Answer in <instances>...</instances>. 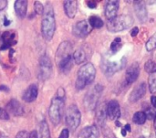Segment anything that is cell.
I'll use <instances>...</instances> for the list:
<instances>
[{"label":"cell","mask_w":156,"mask_h":138,"mask_svg":"<svg viewBox=\"0 0 156 138\" xmlns=\"http://www.w3.org/2000/svg\"><path fill=\"white\" fill-rule=\"evenodd\" d=\"M4 20H5V21H4V25H5V26H8V25L10 24V20H8L6 17H5Z\"/></svg>","instance_id":"42"},{"label":"cell","mask_w":156,"mask_h":138,"mask_svg":"<svg viewBox=\"0 0 156 138\" xmlns=\"http://www.w3.org/2000/svg\"><path fill=\"white\" fill-rule=\"evenodd\" d=\"M29 138H38L37 131H32V132L29 134Z\"/></svg>","instance_id":"39"},{"label":"cell","mask_w":156,"mask_h":138,"mask_svg":"<svg viewBox=\"0 0 156 138\" xmlns=\"http://www.w3.org/2000/svg\"><path fill=\"white\" fill-rule=\"evenodd\" d=\"M96 76V69L93 64L86 63L78 71L77 80H76V89L82 90L87 85L90 84Z\"/></svg>","instance_id":"3"},{"label":"cell","mask_w":156,"mask_h":138,"mask_svg":"<svg viewBox=\"0 0 156 138\" xmlns=\"http://www.w3.org/2000/svg\"><path fill=\"white\" fill-rule=\"evenodd\" d=\"M119 6H120V3L117 0H111L107 2L105 6V16L109 20L116 16Z\"/></svg>","instance_id":"15"},{"label":"cell","mask_w":156,"mask_h":138,"mask_svg":"<svg viewBox=\"0 0 156 138\" xmlns=\"http://www.w3.org/2000/svg\"><path fill=\"white\" fill-rule=\"evenodd\" d=\"M103 91V87L100 84L96 85L92 90H90L85 97V104L86 107H88L90 110H93L95 109V107L98 105V101Z\"/></svg>","instance_id":"7"},{"label":"cell","mask_w":156,"mask_h":138,"mask_svg":"<svg viewBox=\"0 0 156 138\" xmlns=\"http://www.w3.org/2000/svg\"><path fill=\"white\" fill-rule=\"evenodd\" d=\"M9 118V114L6 113V111H5L4 109L0 108V119L2 120H7Z\"/></svg>","instance_id":"33"},{"label":"cell","mask_w":156,"mask_h":138,"mask_svg":"<svg viewBox=\"0 0 156 138\" xmlns=\"http://www.w3.org/2000/svg\"><path fill=\"white\" fill-rule=\"evenodd\" d=\"M133 24V18L129 15H121L116 16L114 18L111 19L107 23V28L109 31L115 33L125 30L132 27Z\"/></svg>","instance_id":"4"},{"label":"cell","mask_w":156,"mask_h":138,"mask_svg":"<svg viewBox=\"0 0 156 138\" xmlns=\"http://www.w3.org/2000/svg\"><path fill=\"white\" fill-rule=\"evenodd\" d=\"M2 90H5V92H8V88L5 87V86H1L0 87V91H2Z\"/></svg>","instance_id":"43"},{"label":"cell","mask_w":156,"mask_h":138,"mask_svg":"<svg viewBox=\"0 0 156 138\" xmlns=\"http://www.w3.org/2000/svg\"><path fill=\"white\" fill-rule=\"evenodd\" d=\"M146 93V85L144 82H141L139 83L133 90V92L131 93L130 94V97H129V100L131 103H135V102H138L139 100H141L144 94Z\"/></svg>","instance_id":"13"},{"label":"cell","mask_w":156,"mask_h":138,"mask_svg":"<svg viewBox=\"0 0 156 138\" xmlns=\"http://www.w3.org/2000/svg\"><path fill=\"white\" fill-rule=\"evenodd\" d=\"M140 138H145V137H144V136H141V137H140Z\"/></svg>","instance_id":"47"},{"label":"cell","mask_w":156,"mask_h":138,"mask_svg":"<svg viewBox=\"0 0 156 138\" xmlns=\"http://www.w3.org/2000/svg\"><path fill=\"white\" fill-rule=\"evenodd\" d=\"M121 42H122V38H116L112 42V44H111V50H112V52L113 54L117 53V52L121 49V48H122Z\"/></svg>","instance_id":"26"},{"label":"cell","mask_w":156,"mask_h":138,"mask_svg":"<svg viewBox=\"0 0 156 138\" xmlns=\"http://www.w3.org/2000/svg\"><path fill=\"white\" fill-rule=\"evenodd\" d=\"M15 138H29V134L27 131H20Z\"/></svg>","instance_id":"34"},{"label":"cell","mask_w":156,"mask_h":138,"mask_svg":"<svg viewBox=\"0 0 156 138\" xmlns=\"http://www.w3.org/2000/svg\"><path fill=\"white\" fill-rule=\"evenodd\" d=\"M72 56H73V60L77 64H81L87 60V54H86L85 50L80 48L76 49L74 51V53L72 54Z\"/></svg>","instance_id":"22"},{"label":"cell","mask_w":156,"mask_h":138,"mask_svg":"<svg viewBox=\"0 0 156 138\" xmlns=\"http://www.w3.org/2000/svg\"><path fill=\"white\" fill-rule=\"evenodd\" d=\"M1 41L2 45L0 47V49H7L10 47L14 46L16 44V32L13 30L9 31H5L1 35Z\"/></svg>","instance_id":"10"},{"label":"cell","mask_w":156,"mask_h":138,"mask_svg":"<svg viewBox=\"0 0 156 138\" xmlns=\"http://www.w3.org/2000/svg\"><path fill=\"white\" fill-rule=\"evenodd\" d=\"M40 138H50L49 135V129L47 122L44 120L40 124Z\"/></svg>","instance_id":"25"},{"label":"cell","mask_w":156,"mask_h":138,"mask_svg":"<svg viewBox=\"0 0 156 138\" xmlns=\"http://www.w3.org/2000/svg\"><path fill=\"white\" fill-rule=\"evenodd\" d=\"M69 129H63L59 135L58 138H69Z\"/></svg>","instance_id":"35"},{"label":"cell","mask_w":156,"mask_h":138,"mask_svg":"<svg viewBox=\"0 0 156 138\" xmlns=\"http://www.w3.org/2000/svg\"><path fill=\"white\" fill-rule=\"evenodd\" d=\"M87 5H88V6L90 7V8H95V7L97 6V4H96L94 1H88V2H87Z\"/></svg>","instance_id":"37"},{"label":"cell","mask_w":156,"mask_h":138,"mask_svg":"<svg viewBox=\"0 0 156 138\" xmlns=\"http://www.w3.org/2000/svg\"><path fill=\"white\" fill-rule=\"evenodd\" d=\"M107 115L111 120L114 121L121 117V107L117 101L112 100L107 103Z\"/></svg>","instance_id":"11"},{"label":"cell","mask_w":156,"mask_h":138,"mask_svg":"<svg viewBox=\"0 0 156 138\" xmlns=\"http://www.w3.org/2000/svg\"><path fill=\"white\" fill-rule=\"evenodd\" d=\"M64 105H65V92L63 88H58L56 94L51 100L49 110H48L49 118L54 125H57L60 123L64 114Z\"/></svg>","instance_id":"1"},{"label":"cell","mask_w":156,"mask_h":138,"mask_svg":"<svg viewBox=\"0 0 156 138\" xmlns=\"http://www.w3.org/2000/svg\"><path fill=\"white\" fill-rule=\"evenodd\" d=\"M99 137V129L96 125L86 126L84 127L80 134L78 138H98Z\"/></svg>","instance_id":"18"},{"label":"cell","mask_w":156,"mask_h":138,"mask_svg":"<svg viewBox=\"0 0 156 138\" xmlns=\"http://www.w3.org/2000/svg\"><path fill=\"white\" fill-rule=\"evenodd\" d=\"M139 74H140V65L138 62H134L126 71L125 79H126L127 84L133 83L138 79Z\"/></svg>","instance_id":"12"},{"label":"cell","mask_w":156,"mask_h":138,"mask_svg":"<svg viewBox=\"0 0 156 138\" xmlns=\"http://www.w3.org/2000/svg\"><path fill=\"white\" fill-rule=\"evenodd\" d=\"M122 136H126V131L124 130V128H123V129H122Z\"/></svg>","instance_id":"44"},{"label":"cell","mask_w":156,"mask_h":138,"mask_svg":"<svg viewBox=\"0 0 156 138\" xmlns=\"http://www.w3.org/2000/svg\"><path fill=\"white\" fill-rule=\"evenodd\" d=\"M102 135L104 138H117L114 133L106 125H102Z\"/></svg>","instance_id":"30"},{"label":"cell","mask_w":156,"mask_h":138,"mask_svg":"<svg viewBox=\"0 0 156 138\" xmlns=\"http://www.w3.org/2000/svg\"><path fill=\"white\" fill-rule=\"evenodd\" d=\"M151 103H152V105L156 108V96H152L151 98Z\"/></svg>","instance_id":"40"},{"label":"cell","mask_w":156,"mask_h":138,"mask_svg":"<svg viewBox=\"0 0 156 138\" xmlns=\"http://www.w3.org/2000/svg\"><path fill=\"white\" fill-rule=\"evenodd\" d=\"M124 130H125L126 132H131V131H132L131 125H126L124 126Z\"/></svg>","instance_id":"41"},{"label":"cell","mask_w":156,"mask_h":138,"mask_svg":"<svg viewBox=\"0 0 156 138\" xmlns=\"http://www.w3.org/2000/svg\"><path fill=\"white\" fill-rule=\"evenodd\" d=\"M34 9H35V12L37 15H42L43 12H44V5L39 1H35V3H34Z\"/></svg>","instance_id":"31"},{"label":"cell","mask_w":156,"mask_h":138,"mask_svg":"<svg viewBox=\"0 0 156 138\" xmlns=\"http://www.w3.org/2000/svg\"><path fill=\"white\" fill-rule=\"evenodd\" d=\"M0 39H1V35H0Z\"/></svg>","instance_id":"48"},{"label":"cell","mask_w":156,"mask_h":138,"mask_svg":"<svg viewBox=\"0 0 156 138\" xmlns=\"http://www.w3.org/2000/svg\"><path fill=\"white\" fill-rule=\"evenodd\" d=\"M107 104L106 103H102L98 105L96 111V120L102 126L104 125L105 120L107 118Z\"/></svg>","instance_id":"19"},{"label":"cell","mask_w":156,"mask_h":138,"mask_svg":"<svg viewBox=\"0 0 156 138\" xmlns=\"http://www.w3.org/2000/svg\"><path fill=\"white\" fill-rule=\"evenodd\" d=\"M37 94H38V88L37 84H31L24 92L22 98L26 103H32L37 99Z\"/></svg>","instance_id":"16"},{"label":"cell","mask_w":156,"mask_h":138,"mask_svg":"<svg viewBox=\"0 0 156 138\" xmlns=\"http://www.w3.org/2000/svg\"><path fill=\"white\" fill-rule=\"evenodd\" d=\"M144 69L145 71L150 74L156 73V62L154 60H147L144 64Z\"/></svg>","instance_id":"27"},{"label":"cell","mask_w":156,"mask_h":138,"mask_svg":"<svg viewBox=\"0 0 156 138\" xmlns=\"http://www.w3.org/2000/svg\"><path fill=\"white\" fill-rule=\"evenodd\" d=\"M6 113L14 116H20L24 114V108L16 100H11L6 104Z\"/></svg>","instance_id":"14"},{"label":"cell","mask_w":156,"mask_h":138,"mask_svg":"<svg viewBox=\"0 0 156 138\" xmlns=\"http://www.w3.org/2000/svg\"><path fill=\"white\" fill-rule=\"evenodd\" d=\"M134 9L137 17L141 22H145L147 20V9L143 1L134 2Z\"/></svg>","instance_id":"17"},{"label":"cell","mask_w":156,"mask_h":138,"mask_svg":"<svg viewBox=\"0 0 156 138\" xmlns=\"http://www.w3.org/2000/svg\"><path fill=\"white\" fill-rule=\"evenodd\" d=\"M154 131H155V134H156V116H155V118H154Z\"/></svg>","instance_id":"45"},{"label":"cell","mask_w":156,"mask_h":138,"mask_svg":"<svg viewBox=\"0 0 156 138\" xmlns=\"http://www.w3.org/2000/svg\"><path fill=\"white\" fill-rule=\"evenodd\" d=\"M138 32H139V28H138L137 27H133V28L132 29V31H131V35H132V37H135V36H137Z\"/></svg>","instance_id":"36"},{"label":"cell","mask_w":156,"mask_h":138,"mask_svg":"<svg viewBox=\"0 0 156 138\" xmlns=\"http://www.w3.org/2000/svg\"><path fill=\"white\" fill-rule=\"evenodd\" d=\"M6 5H7V1H5V0L0 1V11L3 10V9L6 6Z\"/></svg>","instance_id":"38"},{"label":"cell","mask_w":156,"mask_h":138,"mask_svg":"<svg viewBox=\"0 0 156 138\" xmlns=\"http://www.w3.org/2000/svg\"><path fill=\"white\" fill-rule=\"evenodd\" d=\"M156 49V32L149 38L146 42V49L148 51H152Z\"/></svg>","instance_id":"29"},{"label":"cell","mask_w":156,"mask_h":138,"mask_svg":"<svg viewBox=\"0 0 156 138\" xmlns=\"http://www.w3.org/2000/svg\"><path fill=\"white\" fill-rule=\"evenodd\" d=\"M89 24L90 25L91 27H95V28H101L103 27L104 25V22L103 20L97 16H91L90 18H89Z\"/></svg>","instance_id":"23"},{"label":"cell","mask_w":156,"mask_h":138,"mask_svg":"<svg viewBox=\"0 0 156 138\" xmlns=\"http://www.w3.org/2000/svg\"><path fill=\"white\" fill-rule=\"evenodd\" d=\"M148 83H149V90L152 93H156V73L150 74L149 79H148Z\"/></svg>","instance_id":"28"},{"label":"cell","mask_w":156,"mask_h":138,"mask_svg":"<svg viewBox=\"0 0 156 138\" xmlns=\"http://www.w3.org/2000/svg\"><path fill=\"white\" fill-rule=\"evenodd\" d=\"M145 115H146V118H148L150 120H154L156 116V112H154L152 108H148L145 112Z\"/></svg>","instance_id":"32"},{"label":"cell","mask_w":156,"mask_h":138,"mask_svg":"<svg viewBox=\"0 0 156 138\" xmlns=\"http://www.w3.org/2000/svg\"><path fill=\"white\" fill-rule=\"evenodd\" d=\"M126 58L122 57V59H120L119 60H103L102 63H101V68L103 72L108 75L111 76L114 73H116L117 71L122 70L125 66H126Z\"/></svg>","instance_id":"6"},{"label":"cell","mask_w":156,"mask_h":138,"mask_svg":"<svg viewBox=\"0 0 156 138\" xmlns=\"http://www.w3.org/2000/svg\"><path fill=\"white\" fill-rule=\"evenodd\" d=\"M0 138H6L4 135H0Z\"/></svg>","instance_id":"46"},{"label":"cell","mask_w":156,"mask_h":138,"mask_svg":"<svg viewBox=\"0 0 156 138\" xmlns=\"http://www.w3.org/2000/svg\"><path fill=\"white\" fill-rule=\"evenodd\" d=\"M147 120L145 113L144 112H137L134 114L133 117V123L137 124V125H144L145 123V121Z\"/></svg>","instance_id":"24"},{"label":"cell","mask_w":156,"mask_h":138,"mask_svg":"<svg viewBox=\"0 0 156 138\" xmlns=\"http://www.w3.org/2000/svg\"><path fill=\"white\" fill-rule=\"evenodd\" d=\"M77 1L75 0H68V1H64V10L66 15L68 16V17L69 18H73L77 13Z\"/></svg>","instance_id":"20"},{"label":"cell","mask_w":156,"mask_h":138,"mask_svg":"<svg viewBox=\"0 0 156 138\" xmlns=\"http://www.w3.org/2000/svg\"><path fill=\"white\" fill-rule=\"evenodd\" d=\"M81 121V114L77 105L71 104L65 113V123L68 128L74 132L79 127Z\"/></svg>","instance_id":"5"},{"label":"cell","mask_w":156,"mask_h":138,"mask_svg":"<svg viewBox=\"0 0 156 138\" xmlns=\"http://www.w3.org/2000/svg\"><path fill=\"white\" fill-rule=\"evenodd\" d=\"M52 71V63L48 56H42L39 60V71L38 77L41 80H46L49 78Z\"/></svg>","instance_id":"8"},{"label":"cell","mask_w":156,"mask_h":138,"mask_svg":"<svg viewBox=\"0 0 156 138\" xmlns=\"http://www.w3.org/2000/svg\"><path fill=\"white\" fill-rule=\"evenodd\" d=\"M92 30V27L89 24L87 20H81L77 22L72 28V33L74 36L78 38H85L87 37Z\"/></svg>","instance_id":"9"},{"label":"cell","mask_w":156,"mask_h":138,"mask_svg":"<svg viewBox=\"0 0 156 138\" xmlns=\"http://www.w3.org/2000/svg\"><path fill=\"white\" fill-rule=\"evenodd\" d=\"M56 30V21L54 16V10L50 4L44 6L43 18L41 21V32L43 38L49 41L52 39Z\"/></svg>","instance_id":"2"},{"label":"cell","mask_w":156,"mask_h":138,"mask_svg":"<svg viewBox=\"0 0 156 138\" xmlns=\"http://www.w3.org/2000/svg\"><path fill=\"white\" fill-rule=\"evenodd\" d=\"M15 11L18 17L23 18L27 15V1L26 0H16L15 1Z\"/></svg>","instance_id":"21"}]
</instances>
